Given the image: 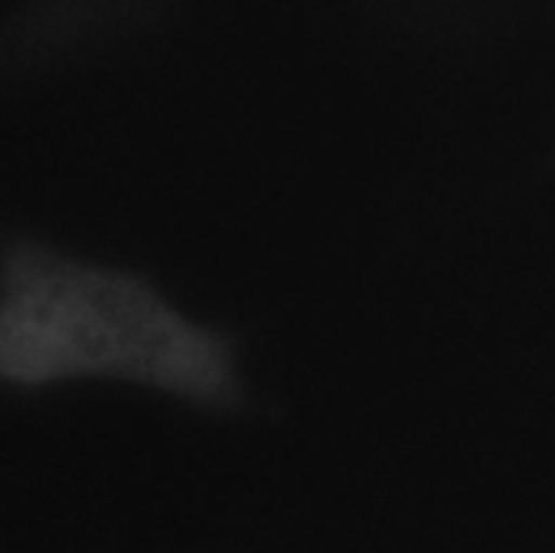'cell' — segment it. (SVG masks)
<instances>
[{
  "label": "cell",
  "instance_id": "6da1fadb",
  "mask_svg": "<svg viewBox=\"0 0 555 553\" xmlns=\"http://www.w3.org/2000/svg\"><path fill=\"white\" fill-rule=\"evenodd\" d=\"M0 380L20 396L122 385L215 417L253 407L236 331L188 312L130 266L36 233L3 242Z\"/></svg>",
  "mask_w": 555,
  "mask_h": 553
}]
</instances>
